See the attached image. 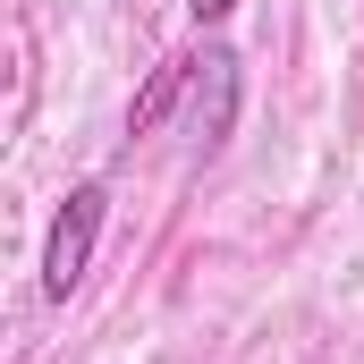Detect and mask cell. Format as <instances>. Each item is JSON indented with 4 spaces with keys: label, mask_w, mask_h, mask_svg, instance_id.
<instances>
[{
    "label": "cell",
    "mask_w": 364,
    "mask_h": 364,
    "mask_svg": "<svg viewBox=\"0 0 364 364\" xmlns=\"http://www.w3.org/2000/svg\"><path fill=\"white\" fill-rule=\"evenodd\" d=\"M102 212H110V195L102 186H68V203H60V220H51V246H43V296H60L68 305V288L93 272V237H102Z\"/></svg>",
    "instance_id": "cell-1"
},
{
    "label": "cell",
    "mask_w": 364,
    "mask_h": 364,
    "mask_svg": "<svg viewBox=\"0 0 364 364\" xmlns=\"http://www.w3.org/2000/svg\"><path fill=\"white\" fill-rule=\"evenodd\" d=\"M186 68H195V60H170V68L153 77V93H144V102H136V119H127L136 136H153V127H161V110L178 102V85H186Z\"/></svg>",
    "instance_id": "cell-2"
},
{
    "label": "cell",
    "mask_w": 364,
    "mask_h": 364,
    "mask_svg": "<svg viewBox=\"0 0 364 364\" xmlns=\"http://www.w3.org/2000/svg\"><path fill=\"white\" fill-rule=\"evenodd\" d=\"M229 9H237V0H186V17H195V26H220Z\"/></svg>",
    "instance_id": "cell-3"
}]
</instances>
